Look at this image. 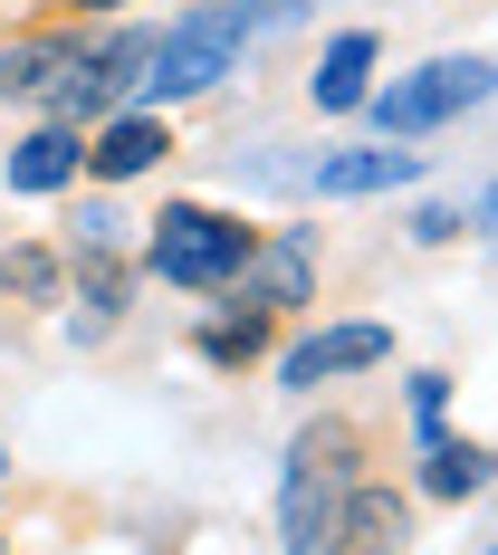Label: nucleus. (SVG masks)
<instances>
[{
  "mask_svg": "<svg viewBox=\"0 0 498 555\" xmlns=\"http://www.w3.org/2000/svg\"><path fill=\"white\" fill-rule=\"evenodd\" d=\"M250 249H259V230L221 221V211H202V202H173L164 221H154V269H164L173 287H230Z\"/></svg>",
  "mask_w": 498,
  "mask_h": 555,
  "instance_id": "1",
  "label": "nucleus"
},
{
  "mask_svg": "<svg viewBox=\"0 0 498 555\" xmlns=\"http://www.w3.org/2000/svg\"><path fill=\"white\" fill-rule=\"evenodd\" d=\"M480 96H498L489 57H432V67L393 77L384 96H374V125H384V134H432V125H450V115H470Z\"/></svg>",
  "mask_w": 498,
  "mask_h": 555,
  "instance_id": "2",
  "label": "nucleus"
},
{
  "mask_svg": "<svg viewBox=\"0 0 498 555\" xmlns=\"http://www.w3.org/2000/svg\"><path fill=\"white\" fill-rule=\"evenodd\" d=\"M240 39H250L240 10H202V20H182L173 39H154V77H144V87H154V96H202L230 57H240Z\"/></svg>",
  "mask_w": 498,
  "mask_h": 555,
  "instance_id": "3",
  "label": "nucleus"
},
{
  "mask_svg": "<svg viewBox=\"0 0 498 555\" xmlns=\"http://www.w3.org/2000/svg\"><path fill=\"white\" fill-rule=\"evenodd\" d=\"M230 287H240V307H297V297L317 287V240L288 230V240H269V249H250Z\"/></svg>",
  "mask_w": 498,
  "mask_h": 555,
  "instance_id": "4",
  "label": "nucleus"
},
{
  "mask_svg": "<svg viewBox=\"0 0 498 555\" xmlns=\"http://www.w3.org/2000/svg\"><path fill=\"white\" fill-rule=\"evenodd\" d=\"M393 354V335L384 326H327V335H307V345H288V364H278V384H335V374H365V364H384Z\"/></svg>",
  "mask_w": 498,
  "mask_h": 555,
  "instance_id": "5",
  "label": "nucleus"
},
{
  "mask_svg": "<svg viewBox=\"0 0 498 555\" xmlns=\"http://www.w3.org/2000/svg\"><path fill=\"white\" fill-rule=\"evenodd\" d=\"M335 507H345V479H335V469H297V460H288V499H278L288 555H327V546H335Z\"/></svg>",
  "mask_w": 498,
  "mask_h": 555,
  "instance_id": "6",
  "label": "nucleus"
},
{
  "mask_svg": "<svg viewBox=\"0 0 498 555\" xmlns=\"http://www.w3.org/2000/svg\"><path fill=\"white\" fill-rule=\"evenodd\" d=\"M403 499L393 489H345V507H335V546L327 555H393L403 546Z\"/></svg>",
  "mask_w": 498,
  "mask_h": 555,
  "instance_id": "7",
  "label": "nucleus"
},
{
  "mask_svg": "<svg viewBox=\"0 0 498 555\" xmlns=\"http://www.w3.org/2000/svg\"><path fill=\"white\" fill-rule=\"evenodd\" d=\"M77 164H87L77 125H39L29 144H10V192H58V182H77Z\"/></svg>",
  "mask_w": 498,
  "mask_h": 555,
  "instance_id": "8",
  "label": "nucleus"
},
{
  "mask_svg": "<svg viewBox=\"0 0 498 555\" xmlns=\"http://www.w3.org/2000/svg\"><path fill=\"white\" fill-rule=\"evenodd\" d=\"M154 154H173V144H164V125H154V115H115L106 134L87 144V172H97V182H135V172L154 164Z\"/></svg>",
  "mask_w": 498,
  "mask_h": 555,
  "instance_id": "9",
  "label": "nucleus"
},
{
  "mask_svg": "<svg viewBox=\"0 0 498 555\" xmlns=\"http://www.w3.org/2000/svg\"><path fill=\"white\" fill-rule=\"evenodd\" d=\"M393 182H412V154H393V144H374V154H327L317 164V192H335V202H365V192H393Z\"/></svg>",
  "mask_w": 498,
  "mask_h": 555,
  "instance_id": "10",
  "label": "nucleus"
},
{
  "mask_svg": "<svg viewBox=\"0 0 498 555\" xmlns=\"http://www.w3.org/2000/svg\"><path fill=\"white\" fill-rule=\"evenodd\" d=\"M365 77H374V39H365V29H345V39L317 57V106H327V115L365 106Z\"/></svg>",
  "mask_w": 498,
  "mask_h": 555,
  "instance_id": "11",
  "label": "nucleus"
},
{
  "mask_svg": "<svg viewBox=\"0 0 498 555\" xmlns=\"http://www.w3.org/2000/svg\"><path fill=\"white\" fill-rule=\"evenodd\" d=\"M67 39H20V49H0V96H49L58 77H67Z\"/></svg>",
  "mask_w": 498,
  "mask_h": 555,
  "instance_id": "12",
  "label": "nucleus"
},
{
  "mask_svg": "<svg viewBox=\"0 0 498 555\" xmlns=\"http://www.w3.org/2000/svg\"><path fill=\"white\" fill-rule=\"evenodd\" d=\"M0 297L49 307V297H58V259H49V249H0Z\"/></svg>",
  "mask_w": 498,
  "mask_h": 555,
  "instance_id": "13",
  "label": "nucleus"
},
{
  "mask_svg": "<svg viewBox=\"0 0 498 555\" xmlns=\"http://www.w3.org/2000/svg\"><path fill=\"white\" fill-rule=\"evenodd\" d=\"M470 489H489V450L442 441V450H432V499H470Z\"/></svg>",
  "mask_w": 498,
  "mask_h": 555,
  "instance_id": "14",
  "label": "nucleus"
},
{
  "mask_svg": "<svg viewBox=\"0 0 498 555\" xmlns=\"http://www.w3.org/2000/svg\"><path fill=\"white\" fill-rule=\"evenodd\" d=\"M77 287H87V326H106L115 307H125V269H115V249H77Z\"/></svg>",
  "mask_w": 498,
  "mask_h": 555,
  "instance_id": "15",
  "label": "nucleus"
},
{
  "mask_svg": "<svg viewBox=\"0 0 498 555\" xmlns=\"http://www.w3.org/2000/svg\"><path fill=\"white\" fill-rule=\"evenodd\" d=\"M288 460H297V469H335V479H345V469H355V431H345V422H307Z\"/></svg>",
  "mask_w": 498,
  "mask_h": 555,
  "instance_id": "16",
  "label": "nucleus"
},
{
  "mask_svg": "<svg viewBox=\"0 0 498 555\" xmlns=\"http://www.w3.org/2000/svg\"><path fill=\"white\" fill-rule=\"evenodd\" d=\"M202 354H212V364H250V354H259V317H240V326H212V335H202Z\"/></svg>",
  "mask_w": 498,
  "mask_h": 555,
  "instance_id": "17",
  "label": "nucleus"
},
{
  "mask_svg": "<svg viewBox=\"0 0 498 555\" xmlns=\"http://www.w3.org/2000/svg\"><path fill=\"white\" fill-rule=\"evenodd\" d=\"M87 10H115V0H87Z\"/></svg>",
  "mask_w": 498,
  "mask_h": 555,
  "instance_id": "18",
  "label": "nucleus"
},
{
  "mask_svg": "<svg viewBox=\"0 0 498 555\" xmlns=\"http://www.w3.org/2000/svg\"><path fill=\"white\" fill-rule=\"evenodd\" d=\"M489 221H498V192H489Z\"/></svg>",
  "mask_w": 498,
  "mask_h": 555,
  "instance_id": "19",
  "label": "nucleus"
},
{
  "mask_svg": "<svg viewBox=\"0 0 498 555\" xmlns=\"http://www.w3.org/2000/svg\"><path fill=\"white\" fill-rule=\"evenodd\" d=\"M0 469H10V460H0Z\"/></svg>",
  "mask_w": 498,
  "mask_h": 555,
  "instance_id": "20",
  "label": "nucleus"
}]
</instances>
